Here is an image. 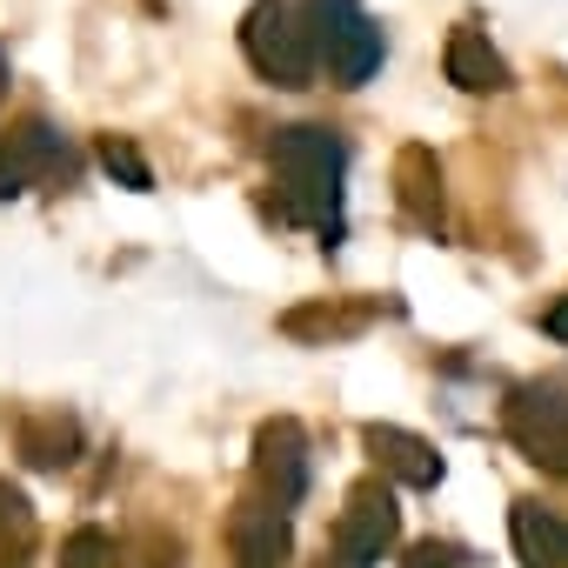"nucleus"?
Wrapping results in <instances>:
<instances>
[{"label": "nucleus", "mask_w": 568, "mask_h": 568, "mask_svg": "<svg viewBox=\"0 0 568 568\" xmlns=\"http://www.w3.org/2000/svg\"><path fill=\"white\" fill-rule=\"evenodd\" d=\"M267 168H274V201L295 227L322 234L328 247L342 241V174H348V141L322 121H295L274 128L267 141Z\"/></svg>", "instance_id": "obj_1"}, {"label": "nucleus", "mask_w": 568, "mask_h": 568, "mask_svg": "<svg viewBox=\"0 0 568 568\" xmlns=\"http://www.w3.org/2000/svg\"><path fill=\"white\" fill-rule=\"evenodd\" d=\"M302 21H308V48H315V68L335 74V88H362L375 81L388 41L375 28V14L362 0H302Z\"/></svg>", "instance_id": "obj_2"}, {"label": "nucleus", "mask_w": 568, "mask_h": 568, "mask_svg": "<svg viewBox=\"0 0 568 568\" xmlns=\"http://www.w3.org/2000/svg\"><path fill=\"white\" fill-rule=\"evenodd\" d=\"M501 428H508L521 462H535L541 475L568 481V375L515 382L508 402H501Z\"/></svg>", "instance_id": "obj_3"}, {"label": "nucleus", "mask_w": 568, "mask_h": 568, "mask_svg": "<svg viewBox=\"0 0 568 568\" xmlns=\"http://www.w3.org/2000/svg\"><path fill=\"white\" fill-rule=\"evenodd\" d=\"M241 54L274 88H315V48L295 0H254L241 14Z\"/></svg>", "instance_id": "obj_4"}, {"label": "nucleus", "mask_w": 568, "mask_h": 568, "mask_svg": "<svg viewBox=\"0 0 568 568\" xmlns=\"http://www.w3.org/2000/svg\"><path fill=\"white\" fill-rule=\"evenodd\" d=\"M54 181H74L68 134L48 128V121H14L0 134V201H14L28 187H54Z\"/></svg>", "instance_id": "obj_5"}, {"label": "nucleus", "mask_w": 568, "mask_h": 568, "mask_svg": "<svg viewBox=\"0 0 568 568\" xmlns=\"http://www.w3.org/2000/svg\"><path fill=\"white\" fill-rule=\"evenodd\" d=\"M254 488L274 508H295L308 495V435H302V422L274 415V422L254 428Z\"/></svg>", "instance_id": "obj_6"}, {"label": "nucleus", "mask_w": 568, "mask_h": 568, "mask_svg": "<svg viewBox=\"0 0 568 568\" xmlns=\"http://www.w3.org/2000/svg\"><path fill=\"white\" fill-rule=\"evenodd\" d=\"M402 535V508L388 495V481H355L348 488V508L335 521V555H348L355 568H375Z\"/></svg>", "instance_id": "obj_7"}, {"label": "nucleus", "mask_w": 568, "mask_h": 568, "mask_svg": "<svg viewBox=\"0 0 568 568\" xmlns=\"http://www.w3.org/2000/svg\"><path fill=\"white\" fill-rule=\"evenodd\" d=\"M227 541H234V561H241V568H288V555H295L288 508L247 495V501L227 515Z\"/></svg>", "instance_id": "obj_8"}, {"label": "nucleus", "mask_w": 568, "mask_h": 568, "mask_svg": "<svg viewBox=\"0 0 568 568\" xmlns=\"http://www.w3.org/2000/svg\"><path fill=\"white\" fill-rule=\"evenodd\" d=\"M442 68H448V81H455L462 94H501V88L515 81V74H508V61L495 54V41H488V28H481V21H455Z\"/></svg>", "instance_id": "obj_9"}, {"label": "nucleus", "mask_w": 568, "mask_h": 568, "mask_svg": "<svg viewBox=\"0 0 568 568\" xmlns=\"http://www.w3.org/2000/svg\"><path fill=\"white\" fill-rule=\"evenodd\" d=\"M395 194H402V214L415 221V227H428V234H442V221H448V194H442V161H435V148H402L395 154Z\"/></svg>", "instance_id": "obj_10"}, {"label": "nucleus", "mask_w": 568, "mask_h": 568, "mask_svg": "<svg viewBox=\"0 0 568 568\" xmlns=\"http://www.w3.org/2000/svg\"><path fill=\"white\" fill-rule=\"evenodd\" d=\"M362 448L382 462V475H395L402 488H435L442 481V455L422 442V435H408V428H388V422H368L362 428Z\"/></svg>", "instance_id": "obj_11"}, {"label": "nucleus", "mask_w": 568, "mask_h": 568, "mask_svg": "<svg viewBox=\"0 0 568 568\" xmlns=\"http://www.w3.org/2000/svg\"><path fill=\"white\" fill-rule=\"evenodd\" d=\"M508 535H515V555L521 568H568V521L541 501H515L508 508Z\"/></svg>", "instance_id": "obj_12"}, {"label": "nucleus", "mask_w": 568, "mask_h": 568, "mask_svg": "<svg viewBox=\"0 0 568 568\" xmlns=\"http://www.w3.org/2000/svg\"><path fill=\"white\" fill-rule=\"evenodd\" d=\"M61 568H121V548L108 528H74L61 541Z\"/></svg>", "instance_id": "obj_13"}, {"label": "nucleus", "mask_w": 568, "mask_h": 568, "mask_svg": "<svg viewBox=\"0 0 568 568\" xmlns=\"http://www.w3.org/2000/svg\"><path fill=\"white\" fill-rule=\"evenodd\" d=\"M34 541V508H28V495L8 481V475H0V548H28Z\"/></svg>", "instance_id": "obj_14"}, {"label": "nucleus", "mask_w": 568, "mask_h": 568, "mask_svg": "<svg viewBox=\"0 0 568 568\" xmlns=\"http://www.w3.org/2000/svg\"><path fill=\"white\" fill-rule=\"evenodd\" d=\"M101 168H108L114 181H128L134 194H148V187H154V174H148L141 148H134V141H121V134H108V141H101Z\"/></svg>", "instance_id": "obj_15"}, {"label": "nucleus", "mask_w": 568, "mask_h": 568, "mask_svg": "<svg viewBox=\"0 0 568 568\" xmlns=\"http://www.w3.org/2000/svg\"><path fill=\"white\" fill-rule=\"evenodd\" d=\"M362 322H368V308H348V315H335V308H295L288 335H355Z\"/></svg>", "instance_id": "obj_16"}, {"label": "nucleus", "mask_w": 568, "mask_h": 568, "mask_svg": "<svg viewBox=\"0 0 568 568\" xmlns=\"http://www.w3.org/2000/svg\"><path fill=\"white\" fill-rule=\"evenodd\" d=\"M402 568H462V548H448V541H422Z\"/></svg>", "instance_id": "obj_17"}, {"label": "nucleus", "mask_w": 568, "mask_h": 568, "mask_svg": "<svg viewBox=\"0 0 568 568\" xmlns=\"http://www.w3.org/2000/svg\"><path fill=\"white\" fill-rule=\"evenodd\" d=\"M541 328H548V335H555V342H568V295H561V302H555V308H548V315H541Z\"/></svg>", "instance_id": "obj_18"}, {"label": "nucleus", "mask_w": 568, "mask_h": 568, "mask_svg": "<svg viewBox=\"0 0 568 568\" xmlns=\"http://www.w3.org/2000/svg\"><path fill=\"white\" fill-rule=\"evenodd\" d=\"M8 74H14V68H8V48H0V101H8Z\"/></svg>", "instance_id": "obj_19"}, {"label": "nucleus", "mask_w": 568, "mask_h": 568, "mask_svg": "<svg viewBox=\"0 0 568 568\" xmlns=\"http://www.w3.org/2000/svg\"><path fill=\"white\" fill-rule=\"evenodd\" d=\"M315 568H355V561H348V555H328V561H315Z\"/></svg>", "instance_id": "obj_20"}]
</instances>
